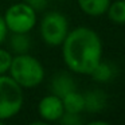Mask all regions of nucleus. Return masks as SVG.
<instances>
[{"label": "nucleus", "mask_w": 125, "mask_h": 125, "mask_svg": "<svg viewBox=\"0 0 125 125\" xmlns=\"http://www.w3.org/2000/svg\"><path fill=\"white\" fill-rule=\"evenodd\" d=\"M59 121L62 122V124L65 125H78L81 124V118L78 117V114H74V113H67V112H65V113L62 114V117L59 118Z\"/></svg>", "instance_id": "15"}, {"label": "nucleus", "mask_w": 125, "mask_h": 125, "mask_svg": "<svg viewBox=\"0 0 125 125\" xmlns=\"http://www.w3.org/2000/svg\"><path fill=\"white\" fill-rule=\"evenodd\" d=\"M90 124H108V122H105V121H92Z\"/></svg>", "instance_id": "18"}, {"label": "nucleus", "mask_w": 125, "mask_h": 125, "mask_svg": "<svg viewBox=\"0 0 125 125\" xmlns=\"http://www.w3.org/2000/svg\"><path fill=\"white\" fill-rule=\"evenodd\" d=\"M113 74H114V70H113V67H112V65L100 61V63L93 69L90 75H92V78L95 79L97 82H109L113 78Z\"/></svg>", "instance_id": "12"}, {"label": "nucleus", "mask_w": 125, "mask_h": 125, "mask_svg": "<svg viewBox=\"0 0 125 125\" xmlns=\"http://www.w3.org/2000/svg\"><path fill=\"white\" fill-rule=\"evenodd\" d=\"M24 3H27L34 11H41L46 7L47 4V0H26Z\"/></svg>", "instance_id": "16"}, {"label": "nucleus", "mask_w": 125, "mask_h": 125, "mask_svg": "<svg viewBox=\"0 0 125 125\" xmlns=\"http://www.w3.org/2000/svg\"><path fill=\"white\" fill-rule=\"evenodd\" d=\"M62 104L63 109L67 113H74L79 114L82 110H85V101H83V94L78 93L77 90L67 93L66 95L62 97Z\"/></svg>", "instance_id": "9"}, {"label": "nucleus", "mask_w": 125, "mask_h": 125, "mask_svg": "<svg viewBox=\"0 0 125 125\" xmlns=\"http://www.w3.org/2000/svg\"><path fill=\"white\" fill-rule=\"evenodd\" d=\"M83 101H85V110L90 113H97L101 112L106 106V95L102 90H90L83 94Z\"/></svg>", "instance_id": "8"}, {"label": "nucleus", "mask_w": 125, "mask_h": 125, "mask_svg": "<svg viewBox=\"0 0 125 125\" xmlns=\"http://www.w3.org/2000/svg\"><path fill=\"white\" fill-rule=\"evenodd\" d=\"M10 46H11L12 51L15 54H26L30 49V38L27 34H16L12 32L11 41H10Z\"/></svg>", "instance_id": "13"}, {"label": "nucleus", "mask_w": 125, "mask_h": 125, "mask_svg": "<svg viewBox=\"0 0 125 125\" xmlns=\"http://www.w3.org/2000/svg\"><path fill=\"white\" fill-rule=\"evenodd\" d=\"M11 62H12V54L7 50L0 49V75L6 74L10 70Z\"/></svg>", "instance_id": "14"}, {"label": "nucleus", "mask_w": 125, "mask_h": 125, "mask_svg": "<svg viewBox=\"0 0 125 125\" xmlns=\"http://www.w3.org/2000/svg\"><path fill=\"white\" fill-rule=\"evenodd\" d=\"M73 90H75V83H74V79L69 74L59 73L57 75H54V78L51 81L52 94L62 98L63 95H66L67 93L73 92Z\"/></svg>", "instance_id": "7"}, {"label": "nucleus", "mask_w": 125, "mask_h": 125, "mask_svg": "<svg viewBox=\"0 0 125 125\" xmlns=\"http://www.w3.org/2000/svg\"><path fill=\"white\" fill-rule=\"evenodd\" d=\"M24 101L23 87L10 75H0V120L12 118L20 112Z\"/></svg>", "instance_id": "3"}, {"label": "nucleus", "mask_w": 125, "mask_h": 125, "mask_svg": "<svg viewBox=\"0 0 125 125\" xmlns=\"http://www.w3.org/2000/svg\"><path fill=\"white\" fill-rule=\"evenodd\" d=\"M79 8L90 16H100L108 11L110 0H78Z\"/></svg>", "instance_id": "10"}, {"label": "nucleus", "mask_w": 125, "mask_h": 125, "mask_svg": "<svg viewBox=\"0 0 125 125\" xmlns=\"http://www.w3.org/2000/svg\"><path fill=\"white\" fill-rule=\"evenodd\" d=\"M7 32H8V30H7V27H6L4 19H3V16L0 15V44L4 42V39H6V36H7Z\"/></svg>", "instance_id": "17"}, {"label": "nucleus", "mask_w": 125, "mask_h": 125, "mask_svg": "<svg viewBox=\"0 0 125 125\" xmlns=\"http://www.w3.org/2000/svg\"><path fill=\"white\" fill-rule=\"evenodd\" d=\"M69 32V23L63 14L47 12L41 23V36L50 46H61Z\"/></svg>", "instance_id": "5"}, {"label": "nucleus", "mask_w": 125, "mask_h": 125, "mask_svg": "<svg viewBox=\"0 0 125 125\" xmlns=\"http://www.w3.org/2000/svg\"><path fill=\"white\" fill-rule=\"evenodd\" d=\"M62 57L71 71L90 75L102 58V42L92 28L78 27L69 31L62 42Z\"/></svg>", "instance_id": "1"}, {"label": "nucleus", "mask_w": 125, "mask_h": 125, "mask_svg": "<svg viewBox=\"0 0 125 125\" xmlns=\"http://www.w3.org/2000/svg\"><path fill=\"white\" fill-rule=\"evenodd\" d=\"M8 73L10 77H12V79L24 89L38 86L43 82L44 78V69L42 63L27 52L12 57Z\"/></svg>", "instance_id": "2"}, {"label": "nucleus", "mask_w": 125, "mask_h": 125, "mask_svg": "<svg viewBox=\"0 0 125 125\" xmlns=\"http://www.w3.org/2000/svg\"><path fill=\"white\" fill-rule=\"evenodd\" d=\"M1 122H3V121H1V120H0V124H1Z\"/></svg>", "instance_id": "19"}, {"label": "nucleus", "mask_w": 125, "mask_h": 125, "mask_svg": "<svg viewBox=\"0 0 125 125\" xmlns=\"http://www.w3.org/2000/svg\"><path fill=\"white\" fill-rule=\"evenodd\" d=\"M3 19L8 31L28 34L36 24V11H34L27 3H16L7 10Z\"/></svg>", "instance_id": "4"}, {"label": "nucleus", "mask_w": 125, "mask_h": 125, "mask_svg": "<svg viewBox=\"0 0 125 125\" xmlns=\"http://www.w3.org/2000/svg\"><path fill=\"white\" fill-rule=\"evenodd\" d=\"M38 113L41 116L42 121L44 122H54L59 121L62 114L65 113L62 104V98L55 94L44 95L38 105Z\"/></svg>", "instance_id": "6"}, {"label": "nucleus", "mask_w": 125, "mask_h": 125, "mask_svg": "<svg viewBox=\"0 0 125 125\" xmlns=\"http://www.w3.org/2000/svg\"><path fill=\"white\" fill-rule=\"evenodd\" d=\"M108 16L117 24H125V0H117L109 4Z\"/></svg>", "instance_id": "11"}]
</instances>
